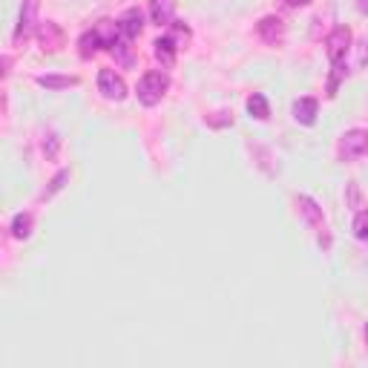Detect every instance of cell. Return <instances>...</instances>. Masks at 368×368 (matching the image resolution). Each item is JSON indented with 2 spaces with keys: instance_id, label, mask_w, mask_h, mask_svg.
Instances as JSON below:
<instances>
[{
  "instance_id": "ac0fdd59",
  "label": "cell",
  "mask_w": 368,
  "mask_h": 368,
  "mask_svg": "<svg viewBox=\"0 0 368 368\" xmlns=\"http://www.w3.org/2000/svg\"><path fill=\"white\" fill-rule=\"evenodd\" d=\"M64 181H69V173H67V170H61V173H58V176L50 181V188H46V190L40 193V199H52V196H55V193L64 188Z\"/></svg>"
},
{
  "instance_id": "4fadbf2b",
  "label": "cell",
  "mask_w": 368,
  "mask_h": 368,
  "mask_svg": "<svg viewBox=\"0 0 368 368\" xmlns=\"http://www.w3.org/2000/svg\"><path fill=\"white\" fill-rule=\"evenodd\" d=\"M248 113L256 121H268L270 118V107H268V98L262 96V92H253V96L248 98Z\"/></svg>"
},
{
  "instance_id": "8992f818",
  "label": "cell",
  "mask_w": 368,
  "mask_h": 368,
  "mask_svg": "<svg viewBox=\"0 0 368 368\" xmlns=\"http://www.w3.org/2000/svg\"><path fill=\"white\" fill-rule=\"evenodd\" d=\"M38 23V0H23V6H21V18H18V29H15V43L26 40L32 35Z\"/></svg>"
},
{
  "instance_id": "5bb4252c",
  "label": "cell",
  "mask_w": 368,
  "mask_h": 368,
  "mask_svg": "<svg viewBox=\"0 0 368 368\" xmlns=\"http://www.w3.org/2000/svg\"><path fill=\"white\" fill-rule=\"evenodd\" d=\"M38 84L46 89H69V86H78V78L75 75H40Z\"/></svg>"
},
{
  "instance_id": "30bf717a",
  "label": "cell",
  "mask_w": 368,
  "mask_h": 368,
  "mask_svg": "<svg viewBox=\"0 0 368 368\" xmlns=\"http://www.w3.org/2000/svg\"><path fill=\"white\" fill-rule=\"evenodd\" d=\"M150 15H153V23L170 26L176 15V0H150Z\"/></svg>"
},
{
  "instance_id": "ba28073f",
  "label": "cell",
  "mask_w": 368,
  "mask_h": 368,
  "mask_svg": "<svg viewBox=\"0 0 368 368\" xmlns=\"http://www.w3.org/2000/svg\"><path fill=\"white\" fill-rule=\"evenodd\" d=\"M256 29H259V35H262L268 43H280V40L285 38V23H282V18H273V15L262 18Z\"/></svg>"
},
{
  "instance_id": "8fae6325",
  "label": "cell",
  "mask_w": 368,
  "mask_h": 368,
  "mask_svg": "<svg viewBox=\"0 0 368 368\" xmlns=\"http://www.w3.org/2000/svg\"><path fill=\"white\" fill-rule=\"evenodd\" d=\"M153 46H156V58L161 61V67H173V64H176V50H178V46H176L173 35L159 38Z\"/></svg>"
},
{
  "instance_id": "5b68a950",
  "label": "cell",
  "mask_w": 368,
  "mask_h": 368,
  "mask_svg": "<svg viewBox=\"0 0 368 368\" xmlns=\"http://www.w3.org/2000/svg\"><path fill=\"white\" fill-rule=\"evenodd\" d=\"M98 89H101V96L110 98V101H121L127 96V84L121 75H115L113 69H101L98 72Z\"/></svg>"
},
{
  "instance_id": "52a82bcc",
  "label": "cell",
  "mask_w": 368,
  "mask_h": 368,
  "mask_svg": "<svg viewBox=\"0 0 368 368\" xmlns=\"http://www.w3.org/2000/svg\"><path fill=\"white\" fill-rule=\"evenodd\" d=\"M38 40H40V46H43V52H58L67 38H64V29H61L58 23L46 21V23H40V29H38Z\"/></svg>"
},
{
  "instance_id": "44dd1931",
  "label": "cell",
  "mask_w": 368,
  "mask_h": 368,
  "mask_svg": "<svg viewBox=\"0 0 368 368\" xmlns=\"http://www.w3.org/2000/svg\"><path fill=\"white\" fill-rule=\"evenodd\" d=\"M219 115H224V113H219ZM210 124H213V127H222V124H234V118H210Z\"/></svg>"
},
{
  "instance_id": "277c9868",
  "label": "cell",
  "mask_w": 368,
  "mask_h": 368,
  "mask_svg": "<svg viewBox=\"0 0 368 368\" xmlns=\"http://www.w3.org/2000/svg\"><path fill=\"white\" fill-rule=\"evenodd\" d=\"M362 153H368V132L365 130H351L340 138V159L343 161H351Z\"/></svg>"
},
{
  "instance_id": "9a60e30c",
  "label": "cell",
  "mask_w": 368,
  "mask_h": 368,
  "mask_svg": "<svg viewBox=\"0 0 368 368\" xmlns=\"http://www.w3.org/2000/svg\"><path fill=\"white\" fill-rule=\"evenodd\" d=\"M101 46H104V40H101V35H98L96 29L86 32V35L81 38V58H92V55L101 50Z\"/></svg>"
},
{
  "instance_id": "cb8c5ba5",
  "label": "cell",
  "mask_w": 368,
  "mask_h": 368,
  "mask_svg": "<svg viewBox=\"0 0 368 368\" xmlns=\"http://www.w3.org/2000/svg\"><path fill=\"white\" fill-rule=\"evenodd\" d=\"M365 343H368V326H365Z\"/></svg>"
},
{
  "instance_id": "e0dca14e",
  "label": "cell",
  "mask_w": 368,
  "mask_h": 368,
  "mask_svg": "<svg viewBox=\"0 0 368 368\" xmlns=\"http://www.w3.org/2000/svg\"><path fill=\"white\" fill-rule=\"evenodd\" d=\"M110 50H113V55L118 58V64H121V67H132V61H135V58H132V46L127 43V38H124V40L118 38V40L110 46Z\"/></svg>"
},
{
  "instance_id": "7402d4cb",
  "label": "cell",
  "mask_w": 368,
  "mask_h": 368,
  "mask_svg": "<svg viewBox=\"0 0 368 368\" xmlns=\"http://www.w3.org/2000/svg\"><path fill=\"white\" fill-rule=\"evenodd\" d=\"M308 4H314V0H285V6H308Z\"/></svg>"
},
{
  "instance_id": "ffe728a7",
  "label": "cell",
  "mask_w": 368,
  "mask_h": 368,
  "mask_svg": "<svg viewBox=\"0 0 368 368\" xmlns=\"http://www.w3.org/2000/svg\"><path fill=\"white\" fill-rule=\"evenodd\" d=\"M58 144H61V138H58L55 132H50V135H46V142H43V150H46V156H50V159H55V156H58Z\"/></svg>"
},
{
  "instance_id": "603a6c76",
  "label": "cell",
  "mask_w": 368,
  "mask_h": 368,
  "mask_svg": "<svg viewBox=\"0 0 368 368\" xmlns=\"http://www.w3.org/2000/svg\"><path fill=\"white\" fill-rule=\"evenodd\" d=\"M360 6H362V9H365V12H368V0H362V4H360Z\"/></svg>"
},
{
  "instance_id": "7a4b0ae2",
  "label": "cell",
  "mask_w": 368,
  "mask_h": 368,
  "mask_svg": "<svg viewBox=\"0 0 368 368\" xmlns=\"http://www.w3.org/2000/svg\"><path fill=\"white\" fill-rule=\"evenodd\" d=\"M297 207H299V213L305 216V222L314 227V234L319 236V242L326 245V248H331L328 222H326V216H322V207H319L314 199H308V196H299V199H297Z\"/></svg>"
},
{
  "instance_id": "7c38bea8",
  "label": "cell",
  "mask_w": 368,
  "mask_h": 368,
  "mask_svg": "<svg viewBox=\"0 0 368 368\" xmlns=\"http://www.w3.org/2000/svg\"><path fill=\"white\" fill-rule=\"evenodd\" d=\"M316 98H299V101H294V118L299 121V124H305V127H311L314 121H316Z\"/></svg>"
},
{
  "instance_id": "9c48e42d",
  "label": "cell",
  "mask_w": 368,
  "mask_h": 368,
  "mask_svg": "<svg viewBox=\"0 0 368 368\" xmlns=\"http://www.w3.org/2000/svg\"><path fill=\"white\" fill-rule=\"evenodd\" d=\"M118 26H121V38L132 40V38L142 35V29H144V18H142V12H138V9H127L124 18L118 21Z\"/></svg>"
},
{
  "instance_id": "6da1fadb",
  "label": "cell",
  "mask_w": 368,
  "mask_h": 368,
  "mask_svg": "<svg viewBox=\"0 0 368 368\" xmlns=\"http://www.w3.org/2000/svg\"><path fill=\"white\" fill-rule=\"evenodd\" d=\"M167 86H170V78L161 69H153V72L142 75V81H138V86H135V96H138V101H142L144 107H156L164 98Z\"/></svg>"
},
{
  "instance_id": "3957f363",
  "label": "cell",
  "mask_w": 368,
  "mask_h": 368,
  "mask_svg": "<svg viewBox=\"0 0 368 368\" xmlns=\"http://www.w3.org/2000/svg\"><path fill=\"white\" fill-rule=\"evenodd\" d=\"M348 46H351V29L348 26H337L328 40H326V52H328V61L331 64H343L345 55H348Z\"/></svg>"
},
{
  "instance_id": "2e32d148",
  "label": "cell",
  "mask_w": 368,
  "mask_h": 368,
  "mask_svg": "<svg viewBox=\"0 0 368 368\" xmlns=\"http://www.w3.org/2000/svg\"><path fill=\"white\" fill-rule=\"evenodd\" d=\"M32 234V213H18L12 219V236L15 239H26Z\"/></svg>"
},
{
  "instance_id": "d6986e66",
  "label": "cell",
  "mask_w": 368,
  "mask_h": 368,
  "mask_svg": "<svg viewBox=\"0 0 368 368\" xmlns=\"http://www.w3.org/2000/svg\"><path fill=\"white\" fill-rule=\"evenodd\" d=\"M354 236L357 239H368V210H360L354 219Z\"/></svg>"
}]
</instances>
